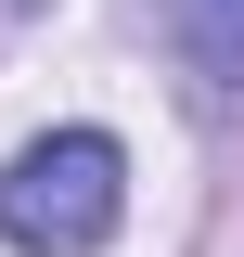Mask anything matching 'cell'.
<instances>
[{"instance_id": "obj_2", "label": "cell", "mask_w": 244, "mask_h": 257, "mask_svg": "<svg viewBox=\"0 0 244 257\" xmlns=\"http://www.w3.org/2000/svg\"><path fill=\"white\" fill-rule=\"evenodd\" d=\"M154 13H167V52L206 90H244V0H154Z\"/></svg>"}, {"instance_id": "obj_1", "label": "cell", "mask_w": 244, "mask_h": 257, "mask_svg": "<svg viewBox=\"0 0 244 257\" xmlns=\"http://www.w3.org/2000/svg\"><path fill=\"white\" fill-rule=\"evenodd\" d=\"M116 219H129V155L103 128H52L0 167V244L26 257H103Z\"/></svg>"}]
</instances>
